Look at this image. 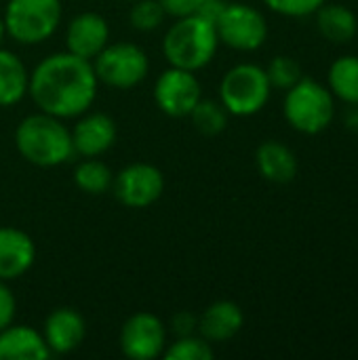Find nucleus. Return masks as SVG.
I'll use <instances>...</instances> for the list:
<instances>
[{"label": "nucleus", "instance_id": "1", "mask_svg": "<svg viewBox=\"0 0 358 360\" xmlns=\"http://www.w3.org/2000/svg\"><path fill=\"white\" fill-rule=\"evenodd\" d=\"M97 86L93 63L63 51L38 61L30 72L27 95L40 112L68 120L89 112L97 97Z\"/></svg>", "mask_w": 358, "mask_h": 360}, {"label": "nucleus", "instance_id": "22", "mask_svg": "<svg viewBox=\"0 0 358 360\" xmlns=\"http://www.w3.org/2000/svg\"><path fill=\"white\" fill-rule=\"evenodd\" d=\"M114 173L110 167L97 158H84L76 169H74V184L80 192L99 196L108 190H112Z\"/></svg>", "mask_w": 358, "mask_h": 360}, {"label": "nucleus", "instance_id": "10", "mask_svg": "<svg viewBox=\"0 0 358 360\" xmlns=\"http://www.w3.org/2000/svg\"><path fill=\"white\" fill-rule=\"evenodd\" d=\"M203 99V89L194 72L169 68L154 84V101L162 114L171 118H186Z\"/></svg>", "mask_w": 358, "mask_h": 360}, {"label": "nucleus", "instance_id": "30", "mask_svg": "<svg viewBox=\"0 0 358 360\" xmlns=\"http://www.w3.org/2000/svg\"><path fill=\"white\" fill-rule=\"evenodd\" d=\"M198 329V316L184 310V312H177L173 319H171V331L177 335V338H184V335H192L196 333Z\"/></svg>", "mask_w": 358, "mask_h": 360}, {"label": "nucleus", "instance_id": "19", "mask_svg": "<svg viewBox=\"0 0 358 360\" xmlns=\"http://www.w3.org/2000/svg\"><path fill=\"white\" fill-rule=\"evenodd\" d=\"M30 72L8 49L0 46V108H11L27 95Z\"/></svg>", "mask_w": 358, "mask_h": 360}, {"label": "nucleus", "instance_id": "28", "mask_svg": "<svg viewBox=\"0 0 358 360\" xmlns=\"http://www.w3.org/2000/svg\"><path fill=\"white\" fill-rule=\"evenodd\" d=\"M15 314H17V300L11 287L4 281H0V331L15 321Z\"/></svg>", "mask_w": 358, "mask_h": 360}, {"label": "nucleus", "instance_id": "8", "mask_svg": "<svg viewBox=\"0 0 358 360\" xmlns=\"http://www.w3.org/2000/svg\"><path fill=\"white\" fill-rule=\"evenodd\" d=\"M215 30L222 44L243 53L257 51L268 38L266 17L245 2H228L215 21Z\"/></svg>", "mask_w": 358, "mask_h": 360}, {"label": "nucleus", "instance_id": "5", "mask_svg": "<svg viewBox=\"0 0 358 360\" xmlns=\"http://www.w3.org/2000/svg\"><path fill=\"white\" fill-rule=\"evenodd\" d=\"M61 15V0H8L2 19L15 42L40 44L55 34Z\"/></svg>", "mask_w": 358, "mask_h": 360}, {"label": "nucleus", "instance_id": "17", "mask_svg": "<svg viewBox=\"0 0 358 360\" xmlns=\"http://www.w3.org/2000/svg\"><path fill=\"white\" fill-rule=\"evenodd\" d=\"M51 350L36 329L27 325H8L0 331V360H44Z\"/></svg>", "mask_w": 358, "mask_h": 360}, {"label": "nucleus", "instance_id": "7", "mask_svg": "<svg viewBox=\"0 0 358 360\" xmlns=\"http://www.w3.org/2000/svg\"><path fill=\"white\" fill-rule=\"evenodd\" d=\"M99 84L127 91L141 84L150 72V59L135 42H114L91 61Z\"/></svg>", "mask_w": 358, "mask_h": 360}, {"label": "nucleus", "instance_id": "9", "mask_svg": "<svg viewBox=\"0 0 358 360\" xmlns=\"http://www.w3.org/2000/svg\"><path fill=\"white\" fill-rule=\"evenodd\" d=\"M112 192L129 209H148L162 196L165 175L150 162H133L114 175Z\"/></svg>", "mask_w": 358, "mask_h": 360}, {"label": "nucleus", "instance_id": "32", "mask_svg": "<svg viewBox=\"0 0 358 360\" xmlns=\"http://www.w3.org/2000/svg\"><path fill=\"white\" fill-rule=\"evenodd\" d=\"M6 36V25H4V19L0 17V46H2V40Z\"/></svg>", "mask_w": 358, "mask_h": 360}, {"label": "nucleus", "instance_id": "6", "mask_svg": "<svg viewBox=\"0 0 358 360\" xmlns=\"http://www.w3.org/2000/svg\"><path fill=\"white\" fill-rule=\"evenodd\" d=\"M270 93L272 86L266 70L255 63H238L230 68L219 82V101L232 116H253L262 112Z\"/></svg>", "mask_w": 358, "mask_h": 360}, {"label": "nucleus", "instance_id": "25", "mask_svg": "<svg viewBox=\"0 0 358 360\" xmlns=\"http://www.w3.org/2000/svg\"><path fill=\"white\" fill-rule=\"evenodd\" d=\"M266 76H268L272 89L287 91V89H291V86L302 78V68H300V63H298L293 57H289V55H279V57H274V59L268 63Z\"/></svg>", "mask_w": 358, "mask_h": 360}, {"label": "nucleus", "instance_id": "16", "mask_svg": "<svg viewBox=\"0 0 358 360\" xmlns=\"http://www.w3.org/2000/svg\"><path fill=\"white\" fill-rule=\"evenodd\" d=\"M245 314L238 304L230 300H219L211 304L200 316H198V329L196 333L203 335L211 344H222L238 335L243 329Z\"/></svg>", "mask_w": 358, "mask_h": 360}, {"label": "nucleus", "instance_id": "33", "mask_svg": "<svg viewBox=\"0 0 358 360\" xmlns=\"http://www.w3.org/2000/svg\"><path fill=\"white\" fill-rule=\"evenodd\" d=\"M129 2H135V0H129Z\"/></svg>", "mask_w": 358, "mask_h": 360}, {"label": "nucleus", "instance_id": "24", "mask_svg": "<svg viewBox=\"0 0 358 360\" xmlns=\"http://www.w3.org/2000/svg\"><path fill=\"white\" fill-rule=\"evenodd\" d=\"M162 356L167 360H213L215 352L211 348V342H207L203 335H184L177 338L171 346L165 348Z\"/></svg>", "mask_w": 358, "mask_h": 360}, {"label": "nucleus", "instance_id": "15", "mask_svg": "<svg viewBox=\"0 0 358 360\" xmlns=\"http://www.w3.org/2000/svg\"><path fill=\"white\" fill-rule=\"evenodd\" d=\"M36 259V245L19 228L0 226V281L11 283L23 276Z\"/></svg>", "mask_w": 358, "mask_h": 360}, {"label": "nucleus", "instance_id": "27", "mask_svg": "<svg viewBox=\"0 0 358 360\" xmlns=\"http://www.w3.org/2000/svg\"><path fill=\"white\" fill-rule=\"evenodd\" d=\"M327 0H264V4L285 17H308L319 11Z\"/></svg>", "mask_w": 358, "mask_h": 360}, {"label": "nucleus", "instance_id": "20", "mask_svg": "<svg viewBox=\"0 0 358 360\" xmlns=\"http://www.w3.org/2000/svg\"><path fill=\"white\" fill-rule=\"evenodd\" d=\"M319 32L335 44L350 42L358 32L357 15L344 4H321L317 11Z\"/></svg>", "mask_w": 358, "mask_h": 360}, {"label": "nucleus", "instance_id": "18", "mask_svg": "<svg viewBox=\"0 0 358 360\" xmlns=\"http://www.w3.org/2000/svg\"><path fill=\"white\" fill-rule=\"evenodd\" d=\"M255 165L264 179L272 184H289L298 175L295 154L281 141L268 139L255 150Z\"/></svg>", "mask_w": 358, "mask_h": 360}, {"label": "nucleus", "instance_id": "11", "mask_svg": "<svg viewBox=\"0 0 358 360\" xmlns=\"http://www.w3.org/2000/svg\"><path fill=\"white\" fill-rule=\"evenodd\" d=\"M167 348V327L152 312H137L120 329V350L131 360L162 356Z\"/></svg>", "mask_w": 358, "mask_h": 360}, {"label": "nucleus", "instance_id": "23", "mask_svg": "<svg viewBox=\"0 0 358 360\" xmlns=\"http://www.w3.org/2000/svg\"><path fill=\"white\" fill-rule=\"evenodd\" d=\"M228 116H230L228 110L222 105V101L215 99H200L190 112V120L194 129L207 137L219 135L228 127Z\"/></svg>", "mask_w": 358, "mask_h": 360}, {"label": "nucleus", "instance_id": "31", "mask_svg": "<svg viewBox=\"0 0 358 360\" xmlns=\"http://www.w3.org/2000/svg\"><path fill=\"white\" fill-rule=\"evenodd\" d=\"M226 0H205L203 4H200V8L196 11L200 17H205V19H209V21H217V17L222 15V11L226 8Z\"/></svg>", "mask_w": 358, "mask_h": 360}, {"label": "nucleus", "instance_id": "3", "mask_svg": "<svg viewBox=\"0 0 358 360\" xmlns=\"http://www.w3.org/2000/svg\"><path fill=\"white\" fill-rule=\"evenodd\" d=\"M219 46L215 23L198 13L177 17L162 38V55L171 68L198 72L207 68Z\"/></svg>", "mask_w": 358, "mask_h": 360}, {"label": "nucleus", "instance_id": "2", "mask_svg": "<svg viewBox=\"0 0 358 360\" xmlns=\"http://www.w3.org/2000/svg\"><path fill=\"white\" fill-rule=\"evenodd\" d=\"M15 146L30 165L40 169L65 165L74 154L72 133L63 120L40 110L19 122L15 131Z\"/></svg>", "mask_w": 358, "mask_h": 360}, {"label": "nucleus", "instance_id": "12", "mask_svg": "<svg viewBox=\"0 0 358 360\" xmlns=\"http://www.w3.org/2000/svg\"><path fill=\"white\" fill-rule=\"evenodd\" d=\"M72 133L74 154L84 158H97L106 154L118 137V129L112 116L103 112H84L78 116Z\"/></svg>", "mask_w": 358, "mask_h": 360}, {"label": "nucleus", "instance_id": "14", "mask_svg": "<svg viewBox=\"0 0 358 360\" xmlns=\"http://www.w3.org/2000/svg\"><path fill=\"white\" fill-rule=\"evenodd\" d=\"M42 338L51 354H70L82 346L87 338V321L74 308H57L46 316Z\"/></svg>", "mask_w": 358, "mask_h": 360}, {"label": "nucleus", "instance_id": "29", "mask_svg": "<svg viewBox=\"0 0 358 360\" xmlns=\"http://www.w3.org/2000/svg\"><path fill=\"white\" fill-rule=\"evenodd\" d=\"M158 2H160V6L165 8L167 15L177 19V17L194 15L205 0H158Z\"/></svg>", "mask_w": 358, "mask_h": 360}, {"label": "nucleus", "instance_id": "26", "mask_svg": "<svg viewBox=\"0 0 358 360\" xmlns=\"http://www.w3.org/2000/svg\"><path fill=\"white\" fill-rule=\"evenodd\" d=\"M167 13L158 0H135L129 11V21L139 32H152L165 21Z\"/></svg>", "mask_w": 358, "mask_h": 360}, {"label": "nucleus", "instance_id": "21", "mask_svg": "<svg viewBox=\"0 0 358 360\" xmlns=\"http://www.w3.org/2000/svg\"><path fill=\"white\" fill-rule=\"evenodd\" d=\"M329 91L344 103L358 105V57L346 55L329 68Z\"/></svg>", "mask_w": 358, "mask_h": 360}, {"label": "nucleus", "instance_id": "4", "mask_svg": "<svg viewBox=\"0 0 358 360\" xmlns=\"http://www.w3.org/2000/svg\"><path fill=\"white\" fill-rule=\"evenodd\" d=\"M283 112L295 131L304 135H317L325 131L333 120V93L317 80L300 78L291 89H287Z\"/></svg>", "mask_w": 358, "mask_h": 360}, {"label": "nucleus", "instance_id": "13", "mask_svg": "<svg viewBox=\"0 0 358 360\" xmlns=\"http://www.w3.org/2000/svg\"><path fill=\"white\" fill-rule=\"evenodd\" d=\"M110 42V25L103 15L87 11L76 15L65 32V46L70 53L93 61Z\"/></svg>", "mask_w": 358, "mask_h": 360}]
</instances>
